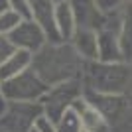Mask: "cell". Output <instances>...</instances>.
Returning <instances> with one entry per match:
<instances>
[{
  "label": "cell",
  "mask_w": 132,
  "mask_h": 132,
  "mask_svg": "<svg viewBox=\"0 0 132 132\" xmlns=\"http://www.w3.org/2000/svg\"><path fill=\"white\" fill-rule=\"evenodd\" d=\"M55 132H81V124L73 109H67L61 118L55 122Z\"/></svg>",
  "instance_id": "15"
},
{
  "label": "cell",
  "mask_w": 132,
  "mask_h": 132,
  "mask_svg": "<svg viewBox=\"0 0 132 132\" xmlns=\"http://www.w3.org/2000/svg\"><path fill=\"white\" fill-rule=\"evenodd\" d=\"M20 20H22V18L18 16L16 12H12L10 8L4 10V12H0V34H2V36H8V34L18 26Z\"/></svg>",
  "instance_id": "16"
},
{
  "label": "cell",
  "mask_w": 132,
  "mask_h": 132,
  "mask_svg": "<svg viewBox=\"0 0 132 132\" xmlns=\"http://www.w3.org/2000/svg\"><path fill=\"white\" fill-rule=\"evenodd\" d=\"M81 132H83V130H81Z\"/></svg>",
  "instance_id": "24"
},
{
  "label": "cell",
  "mask_w": 132,
  "mask_h": 132,
  "mask_svg": "<svg viewBox=\"0 0 132 132\" xmlns=\"http://www.w3.org/2000/svg\"><path fill=\"white\" fill-rule=\"evenodd\" d=\"M8 10V0H0V12Z\"/></svg>",
  "instance_id": "20"
},
{
  "label": "cell",
  "mask_w": 132,
  "mask_h": 132,
  "mask_svg": "<svg viewBox=\"0 0 132 132\" xmlns=\"http://www.w3.org/2000/svg\"><path fill=\"white\" fill-rule=\"evenodd\" d=\"M71 109L75 110V114H77L83 132H112L110 124L103 118V114H101L97 109H93L85 99H81V97L75 99Z\"/></svg>",
  "instance_id": "8"
},
{
  "label": "cell",
  "mask_w": 132,
  "mask_h": 132,
  "mask_svg": "<svg viewBox=\"0 0 132 132\" xmlns=\"http://www.w3.org/2000/svg\"><path fill=\"white\" fill-rule=\"evenodd\" d=\"M83 63L85 61L75 53V50L67 42H59V44H44L36 53H32L30 69L47 87H51L69 79H77L83 71Z\"/></svg>",
  "instance_id": "1"
},
{
  "label": "cell",
  "mask_w": 132,
  "mask_h": 132,
  "mask_svg": "<svg viewBox=\"0 0 132 132\" xmlns=\"http://www.w3.org/2000/svg\"><path fill=\"white\" fill-rule=\"evenodd\" d=\"M81 75L87 91H93V93L124 95L130 89V65L128 63L85 61Z\"/></svg>",
  "instance_id": "2"
},
{
  "label": "cell",
  "mask_w": 132,
  "mask_h": 132,
  "mask_svg": "<svg viewBox=\"0 0 132 132\" xmlns=\"http://www.w3.org/2000/svg\"><path fill=\"white\" fill-rule=\"evenodd\" d=\"M67 44L83 61H97V30L91 28H75Z\"/></svg>",
  "instance_id": "9"
},
{
  "label": "cell",
  "mask_w": 132,
  "mask_h": 132,
  "mask_svg": "<svg viewBox=\"0 0 132 132\" xmlns=\"http://www.w3.org/2000/svg\"><path fill=\"white\" fill-rule=\"evenodd\" d=\"M12 51H14V45L10 44V39L0 34V63H2V61H4Z\"/></svg>",
  "instance_id": "19"
},
{
  "label": "cell",
  "mask_w": 132,
  "mask_h": 132,
  "mask_svg": "<svg viewBox=\"0 0 132 132\" xmlns=\"http://www.w3.org/2000/svg\"><path fill=\"white\" fill-rule=\"evenodd\" d=\"M55 28H57L61 42H69V38L73 36L75 28H77L73 10L67 0L65 2H55Z\"/></svg>",
  "instance_id": "13"
},
{
  "label": "cell",
  "mask_w": 132,
  "mask_h": 132,
  "mask_svg": "<svg viewBox=\"0 0 132 132\" xmlns=\"http://www.w3.org/2000/svg\"><path fill=\"white\" fill-rule=\"evenodd\" d=\"M32 63V53L24 50H14L8 57H6L2 63H0V83L6 81V79L14 77L18 73L26 71Z\"/></svg>",
  "instance_id": "12"
},
{
  "label": "cell",
  "mask_w": 132,
  "mask_h": 132,
  "mask_svg": "<svg viewBox=\"0 0 132 132\" xmlns=\"http://www.w3.org/2000/svg\"><path fill=\"white\" fill-rule=\"evenodd\" d=\"M73 10L77 28H91V30H99L103 18L99 12L95 10V0H67Z\"/></svg>",
  "instance_id": "11"
},
{
  "label": "cell",
  "mask_w": 132,
  "mask_h": 132,
  "mask_svg": "<svg viewBox=\"0 0 132 132\" xmlns=\"http://www.w3.org/2000/svg\"><path fill=\"white\" fill-rule=\"evenodd\" d=\"M0 91L6 103H36L44 97L47 85L28 67L26 71L2 81Z\"/></svg>",
  "instance_id": "3"
},
{
  "label": "cell",
  "mask_w": 132,
  "mask_h": 132,
  "mask_svg": "<svg viewBox=\"0 0 132 132\" xmlns=\"http://www.w3.org/2000/svg\"><path fill=\"white\" fill-rule=\"evenodd\" d=\"M30 20L38 24L47 44H59L61 38L55 28V2L53 0H30Z\"/></svg>",
  "instance_id": "7"
},
{
  "label": "cell",
  "mask_w": 132,
  "mask_h": 132,
  "mask_svg": "<svg viewBox=\"0 0 132 132\" xmlns=\"http://www.w3.org/2000/svg\"><path fill=\"white\" fill-rule=\"evenodd\" d=\"M30 132H38V130H36V128H30Z\"/></svg>",
  "instance_id": "22"
},
{
  "label": "cell",
  "mask_w": 132,
  "mask_h": 132,
  "mask_svg": "<svg viewBox=\"0 0 132 132\" xmlns=\"http://www.w3.org/2000/svg\"><path fill=\"white\" fill-rule=\"evenodd\" d=\"M97 61L103 63H124L118 47V32L97 30Z\"/></svg>",
  "instance_id": "10"
},
{
  "label": "cell",
  "mask_w": 132,
  "mask_h": 132,
  "mask_svg": "<svg viewBox=\"0 0 132 132\" xmlns=\"http://www.w3.org/2000/svg\"><path fill=\"white\" fill-rule=\"evenodd\" d=\"M6 38L10 39V44L14 45V50H24L30 51V53H36V51L42 47L44 44H47L44 32L34 20H20L18 26L12 30Z\"/></svg>",
  "instance_id": "6"
},
{
  "label": "cell",
  "mask_w": 132,
  "mask_h": 132,
  "mask_svg": "<svg viewBox=\"0 0 132 132\" xmlns=\"http://www.w3.org/2000/svg\"><path fill=\"white\" fill-rule=\"evenodd\" d=\"M39 114V103H6L0 112V132H30Z\"/></svg>",
  "instance_id": "5"
},
{
  "label": "cell",
  "mask_w": 132,
  "mask_h": 132,
  "mask_svg": "<svg viewBox=\"0 0 132 132\" xmlns=\"http://www.w3.org/2000/svg\"><path fill=\"white\" fill-rule=\"evenodd\" d=\"M38 132H55V124L50 120V118H45L44 114H39L38 118H36V122H34V126Z\"/></svg>",
  "instance_id": "18"
},
{
  "label": "cell",
  "mask_w": 132,
  "mask_h": 132,
  "mask_svg": "<svg viewBox=\"0 0 132 132\" xmlns=\"http://www.w3.org/2000/svg\"><path fill=\"white\" fill-rule=\"evenodd\" d=\"M130 8V0H95V10L101 18L122 16Z\"/></svg>",
  "instance_id": "14"
},
{
  "label": "cell",
  "mask_w": 132,
  "mask_h": 132,
  "mask_svg": "<svg viewBox=\"0 0 132 132\" xmlns=\"http://www.w3.org/2000/svg\"><path fill=\"white\" fill-rule=\"evenodd\" d=\"M8 8L16 12L22 20L30 18V0H8Z\"/></svg>",
  "instance_id": "17"
},
{
  "label": "cell",
  "mask_w": 132,
  "mask_h": 132,
  "mask_svg": "<svg viewBox=\"0 0 132 132\" xmlns=\"http://www.w3.org/2000/svg\"><path fill=\"white\" fill-rule=\"evenodd\" d=\"M4 106H6V101H4V97H2V91H0V112L4 110Z\"/></svg>",
  "instance_id": "21"
},
{
  "label": "cell",
  "mask_w": 132,
  "mask_h": 132,
  "mask_svg": "<svg viewBox=\"0 0 132 132\" xmlns=\"http://www.w3.org/2000/svg\"><path fill=\"white\" fill-rule=\"evenodd\" d=\"M53 2H65V0H53Z\"/></svg>",
  "instance_id": "23"
},
{
  "label": "cell",
  "mask_w": 132,
  "mask_h": 132,
  "mask_svg": "<svg viewBox=\"0 0 132 132\" xmlns=\"http://www.w3.org/2000/svg\"><path fill=\"white\" fill-rule=\"evenodd\" d=\"M79 97H81V81L79 79H69V81L51 85L39 99L42 114L55 124L67 109H71L73 101Z\"/></svg>",
  "instance_id": "4"
}]
</instances>
